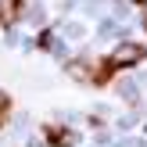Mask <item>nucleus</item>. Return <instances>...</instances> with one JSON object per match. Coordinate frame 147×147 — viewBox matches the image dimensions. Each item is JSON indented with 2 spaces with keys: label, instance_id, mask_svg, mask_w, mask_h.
I'll return each mask as SVG.
<instances>
[{
  "label": "nucleus",
  "instance_id": "obj_2",
  "mask_svg": "<svg viewBox=\"0 0 147 147\" xmlns=\"http://www.w3.org/2000/svg\"><path fill=\"white\" fill-rule=\"evenodd\" d=\"M25 14V0H0V25H14Z\"/></svg>",
  "mask_w": 147,
  "mask_h": 147
},
{
  "label": "nucleus",
  "instance_id": "obj_6",
  "mask_svg": "<svg viewBox=\"0 0 147 147\" xmlns=\"http://www.w3.org/2000/svg\"><path fill=\"white\" fill-rule=\"evenodd\" d=\"M140 4H147V0H140Z\"/></svg>",
  "mask_w": 147,
  "mask_h": 147
},
{
  "label": "nucleus",
  "instance_id": "obj_5",
  "mask_svg": "<svg viewBox=\"0 0 147 147\" xmlns=\"http://www.w3.org/2000/svg\"><path fill=\"white\" fill-rule=\"evenodd\" d=\"M144 29H147V11H144Z\"/></svg>",
  "mask_w": 147,
  "mask_h": 147
},
{
  "label": "nucleus",
  "instance_id": "obj_3",
  "mask_svg": "<svg viewBox=\"0 0 147 147\" xmlns=\"http://www.w3.org/2000/svg\"><path fill=\"white\" fill-rule=\"evenodd\" d=\"M43 136H47L50 147H72V144H76V140H72V133H68L65 126H47V129H43Z\"/></svg>",
  "mask_w": 147,
  "mask_h": 147
},
{
  "label": "nucleus",
  "instance_id": "obj_4",
  "mask_svg": "<svg viewBox=\"0 0 147 147\" xmlns=\"http://www.w3.org/2000/svg\"><path fill=\"white\" fill-rule=\"evenodd\" d=\"M4 119H7V97H0V126H4Z\"/></svg>",
  "mask_w": 147,
  "mask_h": 147
},
{
  "label": "nucleus",
  "instance_id": "obj_1",
  "mask_svg": "<svg viewBox=\"0 0 147 147\" xmlns=\"http://www.w3.org/2000/svg\"><path fill=\"white\" fill-rule=\"evenodd\" d=\"M140 61H147V47H140V43H122V47H115L108 57H100V61H97L90 83L108 86L122 68H133V65H140Z\"/></svg>",
  "mask_w": 147,
  "mask_h": 147
}]
</instances>
